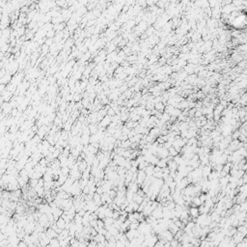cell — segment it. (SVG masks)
Here are the masks:
<instances>
[{
    "instance_id": "13",
    "label": "cell",
    "mask_w": 247,
    "mask_h": 247,
    "mask_svg": "<svg viewBox=\"0 0 247 247\" xmlns=\"http://www.w3.org/2000/svg\"><path fill=\"white\" fill-rule=\"evenodd\" d=\"M17 113H19V110H17L16 108H13L12 111H11V116L14 118V117H15L17 115Z\"/></svg>"
},
{
    "instance_id": "2",
    "label": "cell",
    "mask_w": 247,
    "mask_h": 247,
    "mask_svg": "<svg viewBox=\"0 0 247 247\" xmlns=\"http://www.w3.org/2000/svg\"><path fill=\"white\" fill-rule=\"evenodd\" d=\"M188 213H189V216L192 217V218H197L199 216V214H200L198 207H191L188 209Z\"/></svg>"
},
{
    "instance_id": "8",
    "label": "cell",
    "mask_w": 247,
    "mask_h": 247,
    "mask_svg": "<svg viewBox=\"0 0 247 247\" xmlns=\"http://www.w3.org/2000/svg\"><path fill=\"white\" fill-rule=\"evenodd\" d=\"M138 226H139V222H138V221H137V222H133V223H130V224H129L128 229H129V230H137Z\"/></svg>"
},
{
    "instance_id": "14",
    "label": "cell",
    "mask_w": 247,
    "mask_h": 247,
    "mask_svg": "<svg viewBox=\"0 0 247 247\" xmlns=\"http://www.w3.org/2000/svg\"><path fill=\"white\" fill-rule=\"evenodd\" d=\"M116 247H125V244L120 240H117L116 241Z\"/></svg>"
},
{
    "instance_id": "1",
    "label": "cell",
    "mask_w": 247,
    "mask_h": 247,
    "mask_svg": "<svg viewBox=\"0 0 247 247\" xmlns=\"http://www.w3.org/2000/svg\"><path fill=\"white\" fill-rule=\"evenodd\" d=\"M152 216H153L155 219H160V218H163V214H162V206L159 205L156 208H154L153 211H152Z\"/></svg>"
},
{
    "instance_id": "3",
    "label": "cell",
    "mask_w": 247,
    "mask_h": 247,
    "mask_svg": "<svg viewBox=\"0 0 247 247\" xmlns=\"http://www.w3.org/2000/svg\"><path fill=\"white\" fill-rule=\"evenodd\" d=\"M211 170H212V169H211V167H210L209 164L204 166V167H203V170H202V177L205 178V179H207V177L209 176V174L211 173Z\"/></svg>"
},
{
    "instance_id": "12",
    "label": "cell",
    "mask_w": 247,
    "mask_h": 247,
    "mask_svg": "<svg viewBox=\"0 0 247 247\" xmlns=\"http://www.w3.org/2000/svg\"><path fill=\"white\" fill-rule=\"evenodd\" d=\"M104 214L106 215L107 217H112V216H113V211H112L110 208H108V209H105V212H104Z\"/></svg>"
},
{
    "instance_id": "6",
    "label": "cell",
    "mask_w": 247,
    "mask_h": 247,
    "mask_svg": "<svg viewBox=\"0 0 247 247\" xmlns=\"http://www.w3.org/2000/svg\"><path fill=\"white\" fill-rule=\"evenodd\" d=\"M125 235H126V237H127V238L128 239V240H131V239H133V238H135V236H134V230H128L125 233Z\"/></svg>"
},
{
    "instance_id": "16",
    "label": "cell",
    "mask_w": 247,
    "mask_h": 247,
    "mask_svg": "<svg viewBox=\"0 0 247 247\" xmlns=\"http://www.w3.org/2000/svg\"><path fill=\"white\" fill-rule=\"evenodd\" d=\"M90 130L92 133H96L97 132V127L96 126H90Z\"/></svg>"
},
{
    "instance_id": "5",
    "label": "cell",
    "mask_w": 247,
    "mask_h": 247,
    "mask_svg": "<svg viewBox=\"0 0 247 247\" xmlns=\"http://www.w3.org/2000/svg\"><path fill=\"white\" fill-rule=\"evenodd\" d=\"M139 186H140V185H138L136 183H130L128 185V190L131 191L132 193H136V192L138 191V189H139Z\"/></svg>"
},
{
    "instance_id": "9",
    "label": "cell",
    "mask_w": 247,
    "mask_h": 247,
    "mask_svg": "<svg viewBox=\"0 0 247 247\" xmlns=\"http://www.w3.org/2000/svg\"><path fill=\"white\" fill-rule=\"evenodd\" d=\"M154 106H155V108H156L157 110H160V111H162V110L164 109V104H163L162 102H160V101H159V102H156Z\"/></svg>"
},
{
    "instance_id": "15",
    "label": "cell",
    "mask_w": 247,
    "mask_h": 247,
    "mask_svg": "<svg viewBox=\"0 0 247 247\" xmlns=\"http://www.w3.org/2000/svg\"><path fill=\"white\" fill-rule=\"evenodd\" d=\"M236 243H235V241L233 240V239H231L230 240V242H229V244H228V246L227 247H236Z\"/></svg>"
},
{
    "instance_id": "7",
    "label": "cell",
    "mask_w": 247,
    "mask_h": 247,
    "mask_svg": "<svg viewBox=\"0 0 247 247\" xmlns=\"http://www.w3.org/2000/svg\"><path fill=\"white\" fill-rule=\"evenodd\" d=\"M168 153H169V155H171V156H176V155H178V152L176 151L173 147H170L169 149H168Z\"/></svg>"
},
{
    "instance_id": "17",
    "label": "cell",
    "mask_w": 247,
    "mask_h": 247,
    "mask_svg": "<svg viewBox=\"0 0 247 247\" xmlns=\"http://www.w3.org/2000/svg\"><path fill=\"white\" fill-rule=\"evenodd\" d=\"M115 195H116V194H115V192H114V191H111V192H110V196H111L112 198H113V197H115Z\"/></svg>"
},
{
    "instance_id": "18",
    "label": "cell",
    "mask_w": 247,
    "mask_h": 247,
    "mask_svg": "<svg viewBox=\"0 0 247 247\" xmlns=\"http://www.w3.org/2000/svg\"><path fill=\"white\" fill-rule=\"evenodd\" d=\"M1 37H2V30H0V39H1Z\"/></svg>"
},
{
    "instance_id": "10",
    "label": "cell",
    "mask_w": 247,
    "mask_h": 247,
    "mask_svg": "<svg viewBox=\"0 0 247 247\" xmlns=\"http://www.w3.org/2000/svg\"><path fill=\"white\" fill-rule=\"evenodd\" d=\"M236 247H247V241H246V238L244 237V239H243L241 242L237 243V244L236 245Z\"/></svg>"
},
{
    "instance_id": "11",
    "label": "cell",
    "mask_w": 247,
    "mask_h": 247,
    "mask_svg": "<svg viewBox=\"0 0 247 247\" xmlns=\"http://www.w3.org/2000/svg\"><path fill=\"white\" fill-rule=\"evenodd\" d=\"M179 244H180V242H179L177 239H175V238H174L173 240L170 241V245H171V247H178Z\"/></svg>"
},
{
    "instance_id": "4",
    "label": "cell",
    "mask_w": 247,
    "mask_h": 247,
    "mask_svg": "<svg viewBox=\"0 0 247 247\" xmlns=\"http://www.w3.org/2000/svg\"><path fill=\"white\" fill-rule=\"evenodd\" d=\"M244 237H244L242 234H240V233L237 232V233H236V235H235V236L232 237V239L235 241V243H236V244H237V243L241 242V241L244 239Z\"/></svg>"
}]
</instances>
